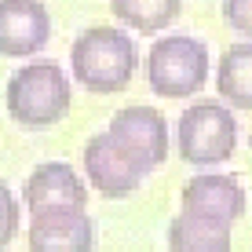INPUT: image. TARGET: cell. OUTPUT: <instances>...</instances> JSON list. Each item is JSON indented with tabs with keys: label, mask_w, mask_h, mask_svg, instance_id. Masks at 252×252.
<instances>
[{
	"label": "cell",
	"mask_w": 252,
	"mask_h": 252,
	"mask_svg": "<svg viewBox=\"0 0 252 252\" xmlns=\"http://www.w3.org/2000/svg\"><path fill=\"white\" fill-rule=\"evenodd\" d=\"M69 66L77 84H84L95 95H114L132 84L139 51L121 26H88L84 33H77L69 48Z\"/></svg>",
	"instance_id": "obj_1"
},
{
	"label": "cell",
	"mask_w": 252,
	"mask_h": 252,
	"mask_svg": "<svg viewBox=\"0 0 252 252\" xmlns=\"http://www.w3.org/2000/svg\"><path fill=\"white\" fill-rule=\"evenodd\" d=\"M7 114L22 128H51L69 110V77L51 59H33L15 69L4 92Z\"/></svg>",
	"instance_id": "obj_2"
},
{
	"label": "cell",
	"mask_w": 252,
	"mask_h": 252,
	"mask_svg": "<svg viewBox=\"0 0 252 252\" xmlns=\"http://www.w3.org/2000/svg\"><path fill=\"white\" fill-rule=\"evenodd\" d=\"M146 84L161 99H187L208 84V48L197 37L172 33L150 44V55L143 63Z\"/></svg>",
	"instance_id": "obj_3"
},
{
	"label": "cell",
	"mask_w": 252,
	"mask_h": 252,
	"mask_svg": "<svg viewBox=\"0 0 252 252\" xmlns=\"http://www.w3.org/2000/svg\"><path fill=\"white\" fill-rule=\"evenodd\" d=\"M176 146L179 158L194 168H212V164L230 161L238 150V117L216 99L194 102L187 114H179Z\"/></svg>",
	"instance_id": "obj_4"
},
{
	"label": "cell",
	"mask_w": 252,
	"mask_h": 252,
	"mask_svg": "<svg viewBox=\"0 0 252 252\" xmlns=\"http://www.w3.org/2000/svg\"><path fill=\"white\" fill-rule=\"evenodd\" d=\"M106 135L117 150L139 168V176H150L168 158V121L154 106H125L110 117Z\"/></svg>",
	"instance_id": "obj_5"
},
{
	"label": "cell",
	"mask_w": 252,
	"mask_h": 252,
	"mask_svg": "<svg viewBox=\"0 0 252 252\" xmlns=\"http://www.w3.org/2000/svg\"><path fill=\"white\" fill-rule=\"evenodd\" d=\"M51 40V15L40 0H0V55L30 59Z\"/></svg>",
	"instance_id": "obj_6"
},
{
	"label": "cell",
	"mask_w": 252,
	"mask_h": 252,
	"mask_svg": "<svg viewBox=\"0 0 252 252\" xmlns=\"http://www.w3.org/2000/svg\"><path fill=\"white\" fill-rule=\"evenodd\" d=\"M22 201L33 216L37 212H59V208H77V212H84V205H88V187H84V179L77 176L66 161H44L26 179Z\"/></svg>",
	"instance_id": "obj_7"
},
{
	"label": "cell",
	"mask_w": 252,
	"mask_h": 252,
	"mask_svg": "<svg viewBox=\"0 0 252 252\" xmlns=\"http://www.w3.org/2000/svg\"><path fill=\"white\" fill-rule=\"evenodd\" d=\"M179 201L187 216H201V220H216L230 227L245 212V187L223 172H201V176L187 179Z\"/></svg>",
	"instance_id": "obj_8"
},
{
	"label": "cell",
	"mask_w": 252,
	"mask_h": 252,
	"mask_svg": "<svg viewBox=\"0 0 252 252\" xmlns=\"http://www.w3.org/2000/svg\"><path fill=\"white\" fill-rule=\"evenodd\" d=\"M81 158H84V176H88V183L99 190L102 197H110V201L135 194L139 183H143L139 168L117 150V143H114L106 132L92 135L88 143H84V154H81Z\"/></svg>",
	"instance_id": "obj_9"
},
{
	"label": "cell",
	"mask_w": 252,
	"mask_h": 252,
	"mask_svg": "<svg viewBox=\"0 0 252 252\" xmlns=\"http://www.w3.org/2000/svg\"><path fill=\"white\" fill-rule=\"evenodd\" d=\"M30 252H95L92 216L77 208L37 212L30 223Z\"/></svg>",
	"instance_id": "obj_10"
},
{
	"label": "cell",
	"mask_w": 252,
	"mask_h": 252,
	"mask_svg": "<svg viewBox=\"0 0 252 252\" xmlns=\"http://www.w3.org/2000/svg\"><path fill=\"white\" fill-rule=\"evenodd\" d=\"M216 88H220L223 106L252 114V44H230L220 55Z\"/></svg>",
	"instance_id": "obj_11"
},
{
	"label": "cell",
	"mask_w": 252,
	"mask_h": 252,
	"mask_svg": "<svg viewBox=\"0 0 252 252\" xmlns=\"http://www.w3.org/2000/svg\"><path fill=\"white\" fill-rule=\"evenodd\" d=\"M168 249L172 252H230V227L201 216H176L168 223Z\"/></svg>",
	"instance_id": "obj_12"
},
{
	"label": "cell",
	"mask_w": 252,
	"mask_h": 252,
	"mask_svg": "<svg viewBox=\"0 0 252 252\" xmlns=\"http://www.w3.org/2000/svg\"><path fill=\"white\" fill-rule=\"evenodd\" d=\"M110 11L121 26H132L139 33H161L183 11V0H110Z\"/></svg>",
	"instance_id": "obj_13"
},
{
	"label": "cell",
	"mask_w": 252,
	"mask_h": 252,
	"mask_svg": "<svg viewBox=\"0 0 252 252\" xmlns=\"http://www.w3.org/2000/svg\"><path fill=\"white\" fill-rule=\"evenodd\" d=\"M15 230H19V201L0 179V249H7L15 241Z\"/></svg>",
	"instance_id": "obj_14"
},
{
	"label": "cell",
	"mask_w": 252,
	"mask_h": 252,
	"mask_svg": "<svg viewBox=\"0 0 252 252\" xmlns=\"http://www.w3.org/2000/svg\"><path fill=\"white\" fill-rule=\"evenodd\" d=\"M223 19L230 30L252 37V0H223Z\"/></svg>",
	"instance_id": "obj_15"
}]
</instances>
